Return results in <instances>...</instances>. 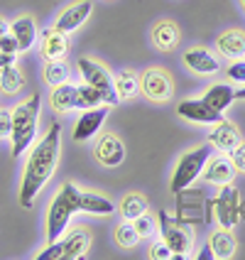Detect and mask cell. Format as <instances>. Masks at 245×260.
<instances>
[{"label":"cell","instance_id":"1","mask_svg":"<svg viewBox=\"0 0 245 260\" xmlns=\"http://www.w3.org/2000/svg\"><path fill=\"white\" fill-rule=\"evenodd\" d=\"M59 150H61V125L52 123L49 133L34 145V150L29 152L27 165H25L22 184H20V206L22 209L32 206L34 197L42 191L44 184L49 182V177L54 174L59 162Z\"/></svg>","mask_w":245,"mask_h":260},{"label":"cell","instance_id":"2","mask_svg":"<svg viewBox=\"0 0 245 260\" xmlns=\"http://www.w3.org/2000/svg\"><path fill=\"white\" fill-rule=\"evenodd\" d=\"M40 111H42V96L32 93L27 101H22L13 111V157H22V152L27 150L34 135H37V123H40Z\"/></svg>","mask_w":245,"mask_h":260},{"label":"cell","instance_id":"3","mask_svg":"<svg viewBox=\"0 0 245 260\" xmlns=\"http://www.w3.org/2000/svg\"><path fill=\"white\" fill-rule=\"evenodd\" d=\"M79 197H81L79 187L66 182V184H61L57 197L52 199L49 211H47V238H49V243L59 241L64 236V231L69 229V221L79 211Z\"/></svg>","mask_w":245,"mask_h":260},{"label":"cell","instance_id":"4","mask_svg":"<svg viewBox=\"0 0 245 260\" xmlns=\"http://www.w3.org/2000/svg\"><path fill=\"white\" fill-rule=\"evenodd\" d=\"M211 143L206 145H199V147H194V150H189L187 155H182L179 162H177V167H174V174H172V182H169V189H172L174 194H179V191H184L189 189L199 177L203 174V167H206V162L211 157Z\"/></svg>","mask_w":245,"mask_h":260},{"label":"cell","instance_id":"5","mask_svg":"<svg viewBox=\"0 0 245 260\" xmlns=\"http://www.w3.org/2000/svg\"><path fill=\"white\" fill-rule=\"evenodd\" d=\"M76 67H79L81 79L86 81L88 86H93L96 91H101L106 106H116V103H120V96H118V91H116V79L111 76V72H108L103 64L93 61V59L81 57L76 61Z\"/></svg>","mask_w":245,"mask_h":260},{"label":"cell","instance_id":"6","mask_svg":"<svg viewBox=\"0 0 245 260\" xmlns=\"http://www.w3.org/2000/svg\"><path fill=\"white\" fill-rule=\"evenodd\" d=\"M159 236H162V241L169 246L172 250V255H189L191 253V246H194V236L189 231L187 226H182V223H177L174 218H169L164 211L159 214Z\"/></svg>","mask_w":245,"mask_h":260},{"label":"cell","instance_id":"7","mask_svg":"<svg viewBox=\"0 0 245 260\" xmlns=\"http://www.w3.org/2000/svg\"><path fill=\"white\" fill-rule=\"evenodd\" d=\"M140 93H145L150 101H169L174 93V84L172 76L164 72V69H147L140 76Z\"/></svg>","mask_w":245,"mask_h":260},{"label":"cell","instance_id":"8","mask_svg":"<svg viewBox=\"0 0 245 260\" xmlns=\"http://www.w3.org/2000/svg\"><path fill=\"white\" fill-rule=\"evenodd\" d=\"M216 218L223 229H233L238 221H240V197H238V189L233 187L231 182L223 184V189L218 191L216 202Z\"/></svg>","mask_w":245,"mask_h":260},{"label":"cell","instance_id":"9","mask_svg":"<svg viewBox=\"0 0 245 260\" xmlns=\"http://www.w3.org/2000/svg\"><path fill=\"white\" fill-rule=\"evenodd\" d=\"M177 113L182 118H187L191 123H206V125H216L223 118L221 111H214L203 99H184L177 103Z\"/></svg>","mask_w":245,"mask_h":260},{"label":"cell","instance_id":"10","mask_svg":"<svg viewBox=\"0 0 245 260\" xmlns=\"http://www.w3.org/2000/svg\"><path fill=\"white\" fill-rule=\"evenodd\" d=\"M93 155H96V159L101 162L103 167H118L125 159V145H123V140L118 135L106 133V135L98 138V143L93 147Z\"/></svg>","mask_w":245,"mask_h":260},{"label":"cell","instance_id":"11","mask_svg":"<svg viewBox=\"0 0 245 260\" xmlns=\"http://www.w3.org/2000/svg\"><path fill=\"white\" fill-rule=\"evenodd\" d=\"M106 116H108L106 103H103V106H98V108H88V111H84V116L76 120V128H74V140H76V143H86V140H91V138L101 130Z\"/></svg>","mask_w":245,"mask_h":260},{"label":"cell","instance_id":"12","mask_svg":"<svg viewBox=\"0 0 245 260\" xmlns=\"http://www.w3.org/2000/svg\"><path fill=\"white\" fill-rule=\"evenodd\" d=\"M91 10H93V3H91V0H79V3H74V5L64 8V10L59 13L54 27L61 29V32H74V29L81 27L88 20Z\"/></svg>","mask_w":245,"mask_h":260},{"label":"cell","instance_id":"13","mask_svg":"<svg viewBox=\"0 0 245 260\" xmlns=\"http://www.w3.org/2000/svg\"><path fill=\"white\" fill-rule=\"evenodd\" d=\"M235 165H233L231 155L226 152V155H216V157H208L206 162V167H203V177H206V182H211V184H228L233 182V177H235Z\"/></svg>","mask_w":245,"mask_h":260},{"label":"cell","instance_id":"14","mask_svg":"<svg viewBox=\"0 0 245 260\" xmlns=\"http://www.w3.org/2000/svg\"><path fill=\"white\" fill-rule=\"evenodd\" d=\"M42 37V57L47 61L52 59H64L69 52V40H66V32H61L57 27H47L44 32H40Z\"/></svg>","mask_w":245,"mask_h":260},{"label":"cell","instance_id":"15","mask_svg":"<svg viewBox=\"0 0 245 260\" xmlns=\"http://www.w3.org/2000/svg\"><path fill=\"white\" fill-rule=\"evenodd\" d=\"M184 64H187L191 72L201 74V76H211V74H216L218 69H221L218 59L214 57L208 49H203V47L187 49V52H184Z\"/></svg>","mask_w":245,"mask_h":260},{"label":"cell","instance_id":"16","mask_svg":"<svg viewBox=\"0 0 245 260\" xmlns=\"http://www.w3.org/2000/svg\"><path fill=\"white\" fill-rule=\"evenodd\" d=\"M208 143L214 145L216 150L221 152H231L235 145L240 143V135H238V128L233 125L231 120H226V118H221L216 123V128L208 133Z\"/></svg>","mask_w":245,"mask_h":260},{"label":"cell","instance_id":"17","mask_svg":"<svg viewBox=\"0 0 245 260\" xmlns=\"http://www.w3.org/2000/svg\"><path fill=\"white\" fill-rule=\"evenodd\" d=\"M10 32L15 35V40H17V44H20V52H27L29 47L37 42V37H40V29H37L34 20H32L29 15L17 17L13 25H10Z\"/></svg>","mask_w":245,"mask_h":260},{"label":"cell","instance_id":"18","mask_svg":"<svg viewBox=\"0 0 245 260\" xmlns=\"http://www.w3.org/2000/svg\"><path fill=\"white\" fill-rule=\"evenodd\" d=\"M152 42H155L159 52H172L179 44V27L172 20H162L152 27Z\"/></svg>","mask_w":245,"mask_h":260},{"label":"cell","instance_id":"19","mask_svg":"<svg viewBox=\"0 0 245 260\" xmlns=\"http://www.w3.org/2000/svg\"><path fill=\"white\" fill-rule=\"evenodd\" d=\"M218 52L228 59H243L245 57V32L240 29H228L216 40Z\"/></svg>","mask_w":245,"mask_h":260},{"label":"cell","instance_id":"20","mask_svg":"<svg viewBox=\"0 0 245 260\" xmlns=\"http://www.w3.org/2000/svg\"><path fill=\"white\" fill-rule=\"evenodd\" d=\"M79 211H86L91 216H111L116 211V206H113L111 199H106L101 194L81 191V197H79Z\"/></svg>","mask_w":245,"mask_h":260},{"label":"cell","instance_id":"21","mask_svg":"<svg viewBox=\"0 0 245 260\" xmlns=\"http://www.w3.org/2000/svg\"><path fill=\"white\" fill-rule=\"evenodd\" d=\"M203 101L208 103L214 111H226L233 101H235V88L231 84H214V86L206 88V93H203Z\"/></svg>","mask_w":245,"mask_h":260},{"label":"cell","instance_id":"22","mask_svg":"<svg viewBox=\"0 0 245 260\" xmlns=\"http://www.w3.org/2000/svg\"><path fill=\"white\" fill-rule=\"evenodd\" d=\"M208 246H211V250H214V255H216L218 260H228V258H233V253H235V238H233V233L228 231V229L221 226V231L211 233Z\"/></svg>","mask_w":245,"mask_h":260},{"label":"cell","instance_id":"23","mask_svg":"<svg viewBox=\"0 0 245 260\" xmlns=\"http://www.w3.org/2000/svg\"><path fill=\"white\" fill-rule=\"evenodd\" d=\"M61 246H64V260H79L88 253L91 238L84 231H74L69 238L61 241Z\"/></svg>","mask_w":245,"mask_h":260},{"label":"cell","instance_id":"24","mask_svg":"<svg viewBox=\"0 0 245 260\" xmlns=\"http://www.w3.org/2000/svg\"><path fill=\"white\" fill-rule=\"evenodd\" d=\"M52 108L59 111V113H69L72 108H76V86H72L69 81L54 86V91H52Z\"/></svg>","mask_w":245,"mask_h":260},{"label":"cell","instance_id":"25","mask_svg":"<svg viewBox=\"0 0 245 260\" xmlns=\"http://www.w3.org/2000/svg\"><path fill=\"white\" fill-rule=\"evenodd\" d=\"M113 79H116V91H118V96H120V101L135 99L140 93V76H135L132 72H120Z\"/></svg>","mask_w":245,"mask_h":260},{"label":"cell","instance_id":"26","mask_svg":"<svg viewBox=\"0 0 245 260\" xmlns=\"http://www.w3.org/2000/svg\"><path fill=\"white\" fill-rule=\"evenodd\" d=\"M98 106H103L101 91H96L93 86H88L86 81H84L81 86H76V108L88 111V108H98Z\"/></svg>","mask_w":245,"mask_h":260},{"label":"cell","instance_id":"27","mask_svg":"<svg viewBox=\"0 0 245 260\" xmlns=\"http://www.w3.org/2000/svg\"><path fill=\"white\" fill-rule=\"evenodd\" d=\"M22 86H25V76L20 74V69H17L15 64L0 69V88H3L5 93H17Z\"/></svg>","mask_w":245,"mask_h":260},{"label":"cell","instance_id":"28","mask_svg":"<svg viewBox=\"0 0 245 260\" xmlns=\"http://www.w3.org/2000/svg\"><path fill=\"white\" fill-rule=\"evenodd\" d=\"M42 76H44V81H47L49 86L66 84V81H69V67H66L61 59H52V61H47Z\"/></svg>","mask_w":245,"mask_h":260},{"label":"cell","instance_id":"29","mask_svg":"<svg viewBox=\"0 0 245 260\" xmlns=\"http://www.w3.org/2000/svg\"><path fill=\"white\" fill-rule=\"evenodd\" d=\"M145 211H147V202H145L140 194H128V197H123V202H120V214L125 221H135L137 216H143Z\"/></svg>","mask_w":245,"mask_h":260},{"label":"cell","instance_id":"30","mask_svg":"<svg viewBox=\"0 0 245 260\" xmlns=\"http://www.w3.org/2000/svg\"><path fill=\"white\" fill-rule=\"evenodd\" d=\"M137 241H140V233H137L132 221H123L116 229V243L120 248H135Z\"/></svg>","mask_w":245,"mask_h":260},{"label":"cell","instance_id":"31","mask_svg":"<svg viewBox=\"0 0 245 260\" xmlns=\"http://www.w3.org/2000/svg\"><path fill=\"white\" fill-rule=\"evenodd\" d=\"M135 229H137V233H140V238H150V236H155V231H157V226H155V218L150 216L147 211H145L143 216H137L135 221Z\"/></svg>","mask_w":245,"mask_h":260},{"label":"cell","instance_id":"32","mask_svg":"<svg viewBox=\"0 0 245 260\" xmlns=\"http://www.w3.org/2000/svg\"><path fill=\"white\" fill-rule=\"evenodd\" d=\"M37 260H64V246H61V238L54 241V243H49L47 250H42Z\"/></svg>","mask_w":245,"mask_h":260},{"label":"cell","instance_id":"33","mask_svg":"<svg viewBox=\"0 0 245 260\" xmlns=\"http://www.w3.org/2000/svg\"><path fill=\"white\" fill-rule=\"evenodd\" d=\"M228 79L231 81H238V84H245V57L243 59H233V64L228 67Z\"/></svg>","mask_w":245,"mask_h":260},{"label":"cell","instance_id":"34","mask_svg":"<svg viewBox=\"0 0 245 260\" xmlns=\"http://www.w3.org/2000/svg\"><path fill=\"white\" fill-rule=\"evenodd\" d=\"M228 155H231L235 170H238V172H245V143H238L231 152H228Z\"/></svg>","mask_w":245,"mask_h":260},{"label":"cell","instance_id":"35","mask_svg":"<svg viewBox=\"0 0 245 260\" xmlns=\"http://www.w3.org/2000/svg\"><path fill=\"white\" fill-rule=\"evenodd\" d=\"M0 52H8V54H17L20 52V44H17L13 32H8V35L0 37Z\"/></svg>","mask_w":245,"mask_h":260},{"label":"cell","instance_id":"36","mask_svg":"<svg viewBox=\"0 0 245 260\" xmlns=\"http://www.w3.org/2000/svg\"><path fill=\"white\" fill-rule=\"evenodd\" d=\"M150 258H152V260H172V250H169V246H167L164 241H159V243H155V246H152V250H150Z\"/></svg>","mask_w":245,"mask_h":260},{"label":"cell","instance_id":"37","mask_svg":"<svg viewBox=\"0 0 245 260\" xmlns=\"http://www.w3.org/2000/svg\"><path fill=\"white\" fill-rule=\"evenodd\" d=\"M13 133V111H0V138H10Z\"/></svg>","mask_w":245,"mask_h":260},{"label":"cell","instance_id":"38","mask_svg":"<svg viewBox=\"0 0 245 260\" xmlns=\"http://www.w3.org/2000/svg\"><path fill=\"white\" fill-rule=\"evenodd\" d=\"M15 57H17V54H8V52H0V69H3V67H10V64H15Z\"/></svg>","mask_w":245,"mask_h":260},{"label":"cell","instance_id":"39","mask_svg":"<svg viewBox=\"0 0 245 260\" xmlns=\"http://www.w3.org/2000/svg\"><path fill=\"white\" fill-rule=\"evenodd\" d=\"M216 255H214V250H211V246H206L199 250V260H214Z\"/></svg>","mask_w":245,"mask_h":260},{"label":"cell","instance_id":"40","mask_svg":"<svg viewBox=\"0 0 245 260\" xmlns=\"http://www.w3.org/2000/svg\"><path fill=\"white\" fill-rule=\"evenodd\" d=\"M8 32H10V25H8V20H5V17H0V37H3V35H8Z\"/></svg>","mask_w":245,"mask_h":260},{"label":"cell","instance_id":"41","mask_svg":"<svg viewBox=\"0 0 245 260\" xmlns=\"http://www.w3.org/2000/svg\"><path fill=\"white\" fill-rule=\"evenodd\" d=\"M235 99H240V101H245V84H243V88H240V91H235Z\"/></svg>","mask_w":245,"mask_h":260},{"label":"cell","instance_id":"42","mask_svg":"<svg viewBox=\"0 0 245 260\" xmlns=\"http://www.w3.org/2000/svg\"><path fill=\"white\" fill-rule=\"evenodd\" d=\"M240 3H243V8H245V0H240Z\"/></svg>","mask_w":245,"mask_h":260}]
</instances>
